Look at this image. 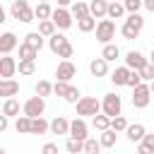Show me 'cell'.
<instances>
[{"mask_svg":"<svg viewBox=\"0 0 154 154\" xmlns=\"http://www.w3.org/2000/svg\"><path fill=\"white\" fill-rule=\"evenodd\" d=\"M10 14H12V19H17V22H22V24L34 22V10H31V5H29L26 0H12Z\"/></svg>","mask_w":154,"mask_h":154,"instance_id":"6da1fadb","label":"cell"},{"mask_svg":"<svg viewBox=\"0 0 154 154\" xmlns=\"http://www.w3.org/2000/svg\"><path fill=\"white\" fill-rule=\"evenodd\" d=\"M75 106H77V116L82 118V116H96L99 111H101V101L96 99V96H79L77 101H75Z\"/></svg>","mask_w":154,"mask_h":154,"instance_id":"7a4b0ae2","label":"cell"},{"mask_svg":"<svg viewBox=\"0 0 154 154\" xmlns=\"http://www.w3.org/2000/svg\"><path fill=\"white\" fill-rule=\"evenodd\" d=\"M94 31H96L99 43H111V38H116V22L113 19H99Z\"/></svg>","mask_w":154,"mask_h":154,"instance_id":"3957f363","label":"cell"},{"mask_svg":"<svg viewBox=\"0 0 154 154\" xmlns=\"http://www.w3.org/2000/svg\"><path fill=\"white\" fill-rule=\"evenodd\" d=\"M152 99V87L149 82H140L137 87H132V106L135 108H147Z\"/></svg>","mask_w":154,"mask_h":154,"instance_id":"277c9868","label":"cell"},{"mask_svg":"<svg viewBox=\"0 0 154 154\" xmlns=\"http://www.w3.org/2000/svg\"><path fill=\"white\" fill-rule=\"evenodd\" d=\"M101 111H103V116H108V118L120 116V111H123V101H120V96H118L116 91L106 94L103 101H101Z\"/></svg>","mask_w":154,"mask_h":154,"instance_id":"5b68a950","label":"cell"},{"mask_svg":"<svg viewBox=\"0 0 154 154\" xmlns=\"http://www.w3.org/2000/svg\"><path fill=\"white\" fill-rule=\"evenodd\" d=\"M53 94H58L60 99H65L67 103H75L82 94H79V89L77 87H72L70 82H55L53 84Z\"/></svg>","mask_w":154,"mask_h":154,"instance_id":"8992f818","label":"cell"},{"mask_svg":"<svg viewBox=\"0 0 154 154\" xmlns=\"http://www.w3.org/2000/svg\"><path fill=\"white\" fill-rule=\"evenodd\" d=\"M43 111H46V99H43V96H31V99H26L24 106H22V113H24L26 118L43 116Z\"/></svg>","mask_w":154,"mask_h":154,"instance_id":"52a82bcc","label":"cell"},{"mask_svg":"<svg viewBox=\"0 0 154 154\" xmlns=\"http://www.w3.org/2000/svg\"><path fill=\"white\" fill-rule=\"evenodd\" d=\"M51 22L55 24V29H70L72 26V14L67 7H55L51 10Z\"/></svg>","mask_w":154,"mask_h":154,"instance_id":"ba28073f","label":"cell"},{"mask_svg":"<svg viewBox=\"0 0 154 154\" xmlns=\"http://www.w3.org/2000/svg\"><path fill=\"white\" fill-rule=\"evenodd\" d=\"M87 132H89V128H87L84 118H79V116H77L75 120H70V128H67V137H75V140H82V142H84V140L89 137Z\"/></svg>","mask_w":154,"mask_h":154,"instance_id":"9c48e42d","label":"cell"},{"mask_svg":"<svg viewBox=\"0 0 154 154\" xmlns=\"http://www.w3.org/2000/svg\"><path fill=\"white\" fill-rule=\"evenodd\" d=\"M75 75H77V67H75L72 60H60V63H58V67H55V77H58V82H70Z\"/></svg>","mask_w":154,"mask_h":154,"instance_id":"30bf717a","label":"cell"},{"mask_svg":"<svg viewBox=\"0 0 154 154\" xmlns=\"http://www.w3.org/2000/svg\"><path fill=\"white\" fill-rule=\"evenodd\" d=\"M147 63H149V58H147L144 53H140V51H130V53L125 55V67H128V70H142Z\"/></svg>","mask_w":154,"mask_h":154,"instance_id":"8fae6325","label":"cell"},{"mask_svg":"<svg viewBox=\"0 0 154 154\" xmlns=\"http://www.w3.org/2000/svg\"><path fill=\"white\" fill-rule=\"evenodd\" d=\"M17 72V60L12 55H2L0 58V79H12Z\"/></svg>","mask_w":154,"mask_h":154,"instance_id":"7c38bea8","label":"cell"},{"mask_svg":"<svg viewBox=\"0 0 154 154\" xmlns=\"http://www.w3.org/2000/svg\"><path fill=\"white\" fill-rule=\"evenodd\" d=\"M17 46H19V41H17V36H14L12 31L0 34V53H2V55H10Z\"/></svg>","mask_w":154,"mask_h":154,"instance_id":"4fadbf2b","label":"cell"},{"mask_svg":"<svg viewBox=\"0 0 154 154\" xmlns=\"http://www.w3.org/2000/svg\"><path fill=\"white\" fill-rule=\"evenodd\" d=\"M67 128H70V120L63 116H58L48 123V132H53V135H67Z\"/></svg>","mask_w":154,"mask_h":154,"instance_id":"5bb4252c","label":"cell"},{"mask_svg":"<svg viewBox=\"0 0 154 154\" xmlns=\"http://www.w3.org/2000/svg\"><path fill=\"white\" fill-rule=\"evenodd\" d=\"M89 72H91L94 77H106V75H108V63L99 55V58H94V60L89 63Z\"/></svg>","mask_w":154,"mask_h":154,"instance_id":"9a60e30c","label":"cell"},{"mask_svg":"<svg viewBox=\"0 0 154 154\" xmlns=\"http://www.w3.org/2000/svg\"><path fill=\"white\" fill-rule=\"evenodd\" d=\"M46 132H48V120H46L43 116L31 118V123H29V135H46Z\"/></svg>","mask_w":154,"mask_h":154,"instance_id":"2e32d148","label":"cell"},{"mask_svg":"<svg viewBox=\"0 0 154 154\" xmlns=\"http://www.w3.org/2000/svg\"><path fill=\"white\" fill-rule=\"evenodd\" d=\"M19 94V82L14 79H0V96L10 99V96H17Z\"/></svg>","mask_w":154,"mask_h":154,"instance_id":"e0dca14e","label":"cell"},{"mask_svg":"<svg viewBox=\"0 0 154 154\" xmlns=\"http://www.w3.org/2000/svg\"><path fill=\"white\" fill-rule=\"evenodd\" d=\"M123 132L128 135V140H130V142H140V140H142V135L147 132V128H144L142 123H135V125H130V123H128V128H125Z\"/></svg>","mask_w":154,"mask_h":154,"instance_id":"ac0fdd59","label":"cell"},{"mask_svg":"<svg viewBox=\"0 0 154 154\" xmlns=\"http://www.w3.org/2000/svg\"><path fill=\"white\" fill-rule=\"evenodd\" d=\"M19 101L14 99V96H10V99H5V103H2V116H7V118H17L19 116Z\"/></svg>","mask_w":154,"mask_h":154,"instance_id":"d6986e66","label":"cell"},{"mask_svg":"<svg viewBox=\"0 0 154 154\" xmlns=\"http://www.w3.org/2000/svg\"><path fill=\"white\" fill-rule=\"evenodd\" d=\"M106 5H108V0H91L89 2V14L94 19H103L106 17Z\"/></svg>","mask_w":154,"mask_h":154,"instance_id":"ffe728a7","label":"cell"},{"mask_svg":"<svg viewBox=\"0 0 154 154\" xmlns=\"http://www.w3.org/2000/svg\"><path fill=\"white\" fill-rule=\"evenodd\" d=\"M116 140H118V132L116 130H111V128H106V130H101V135H99V144H101V149L106 147H113L116 144Z\"/></svg>","mask_w":154,"mask_h":154,"instance_id":"44dd1931","label":"cell"},{"mask_svg":"<svg viewBox=\"0 0 154 154\" xmlns=\"http://www.w3.org/2000/svg\"><path fill=\"white\" fill-rule=\"evenodd\" d=\"M101 58H103L106 63H113V60H118V58H120V48H118L116 43H103Z\"/></svg>","mask_w":154,"mask_h":154,"instance_id":"7402d4cb","label":"cell"},{"mask_svg":"<svg viewBox=\"0 0 154 154\" xmlns=\"http://www.w3.org/2000/svg\"><path fill=\"white\" fill-rule=\"evenodd\" d=\"M24 43H26L29 48H34V51H41V48H43V36H41L38 31H29V34L24 36Z\"/></svg>","mask_w":154,"mask_h":154,"instance_id":"603a6c76","label":"cell"},{"mask_svg":"<svg viewBox=\"0 0 154 154\" xmlns=\"http://www.w3.org/2000/svg\"><path fill=\"white\" fill-rule=\"evenodd\" d=\"M94 26H96V19H94L91 14H84V17H79V19H77V29H79L82 34L94 31Z\"/></svg>","mask_w":154,"mask_h":154,"instance_id":"cb8c5ba5","label":"cell"},{"mask_svg":"<svg viewBox=\"0 0 154 154\" xmlns=\"http://www.w3.org/2000/svg\"><path fill=\"white\" fill-rule=\"evenodd\" d=\"M65 43H67V38H65L63 34H58V31L48 36V48H51V53H58V51H60Z\"/></svg>","mask_w":154,"mask_h":154,"instance_id":"d4e9b609","label":"cell"},{"mask_svg":"<svg viewBox=\"0 0 154 154\" xmlns=\"http://www.w3.org/2000/svg\"><path fill=\"white\" fill-rule=\"evenodd\" d=\"M128 67L125 65H120V67H116L113 70V75H111V82L116 84V87H125V79H128Z\"/></svg>","mask_w":154,"mask_h":154,"instance_id":"484cf974","label":"cell"},{"mask_svg":"<svg viewBox=\"0 0 154 154\" xmlns=\"http://www.w3.org/2000/svg\"><path fill=\"white\" fill-rule=\"evenodd\" d=\"M70 5H72V7H70V14H72V19H79V17L89 14V5H87V2L77 0V2H70Z\"/></svg>","mask_w":154,"mask_h":154,"instance_id":"4316f807","label":"cell"},{"mask_svg":"<svg viewBox=\"0 0 154 154\" xmlns=\"http://www.w3.org/2000/svg\"><path fill=\"white\" fill-rule=\"evenodd\" d=\"M106 17H108V19H120V17H125L123 5H120V2H108V5H106Z\"/></svg>","mask_w":154,"mask_h":154,"instance_id":"83f0119b","label":"cell"},{"mask_svg":"<svg viewBox=\"0 0 154 154\" xmlns=\"http://www.w3.org/2000/svg\"><path fill=\"white\" fill-rule=\"evenodd\" d=\"M82 152H84V154H101L99 140H96V137H87V140L82 142Z\"/></svg>","mask_w":154,"mask_h":154,"instance_id":"f1b7e54d","label":"cell"},{"mask_svg":"<svg viewBox=\"0 0 154 154\" xmlns=\"http://www.w3.org/2000/svg\"><path fill=\"white\" fill-rule=\"evenodd\" d=\"M34 10V19H51V5L48 2H38L36 7H31Z\"/></svg>","mask_w":154,"mask_h":154,"instance_id":"f546056e","label":"cell"},{"mask_svg":"<svg viewBox=\"0 0 154 154\" xmlns=\"http://www.w3.org/2000/svg\"><path fill=\"white\" fill-rule=\"evenodd\" d=\"M108 123H111V118H108V116H103L101 111H99L96 116H91V125H94V130H99V132H101V130H106V128H108Z\"/></svg>","mask_w":154,"mask_h":154,"instance_id":"4dcf8cb0","label":"cell"},{"mask_svg":"<svg viewBox=\"0 0 154 154\" xmlns=\"http://www.w3.org/2000/svg\"><path fill=\"white\" fill-rule=\"evenodd\" d=\"M55 31H58V29H55V24H53L51 19H41V22H38V34H41L43 38H48V36L55 34Z\"/></svg>","mask_w":154,"mask_h":154,"instance_id":"1f68e13d","label":"cell"},{"mask_svg":"<svg viewBox=\"0 0 154 154\" xmlns=\"http://www.w3.org/2000/svg\"><path fill=\"white\" fill-rule=\"evenodd\" d=\"M17 72L19 75H34L36 72V60H19L17 63Z\"/></svg>","mask_w":154,"mask_h":154,"instance_id":"d6a6232c","label":"cell"},{"mask_svg":"<svg viewBox=\"0 0 154 154\" xmlns=\"http://www.w3.org/2000/svg\"><path fill=\"white\" fill-rule=\"evenodd\" d=\"M51 94H53V84H51L48 79H38V82H36V96H43V99H46V96H51Z\"/></svg>","mask_w":154,"mask_h":154,"instance_id":"836d02e7","label":"cell"},{"mask_svg":"<svg viewBox=\"0 0 154 154\" xmlns=\"http://www.w3.org/2000/svg\"><path fill=\"white\" fill-rule=\"evenodd\" d=\"M38 58V51L29 48L26 43H19V60H36Z\"/></svg>","mask_w":154,"mask_h":154,"instance_id":"e575fe53","label":"cell"},{"mask_svg":"<svg viewBox=\"0 0 154 154\" xmlns=\"http://www.w3.org/2000/svg\"><path fill=\"white\" fill-rule=\"evenodd\" d=\"M29 123H31V118H26V116H17V120H14V130H17L19 135H29Z\"/></svg>","mask_w":154,"mask_h":154,"instance_id":"d590c367","label":"cell"},{"mask_svg":"<svg viewBox=\"0 0 154 154\" xmlns=\"http://www.w3.org/2000/svg\"><path fill=\"white\" fill-rule=\"evenodd\" d=\"M120 34H123V36H125L128 41H132V38H137V36H140L142 31H140V29H135L132 24H128V22H125V24L120 26Z\"/></svg>","mask_w":154,"mask_h":154,"instance_id":"8d00e7d4","label":"cell"},{"mask_svg":"<svg viewBox=\"0 0 154 154\" xmlns=\"http://www.w3.org/2000/svg\"><path fill=\"white\" fill-rule=\"evenodd\" d=\"M108 128H111V130H116V132H123V130L128 128V120H125L123 116H113V118H111V123H108Z\"/></svg>","mask_w":154,"mask_h":154,"instance_id":"74e56055","label":"cell"},{"mask_svg":"<svg viewBox=\"0 0 154 154\" xmlns=\"http://www.w3.org/2000/svg\"><path fill=\"white\" fill-rule=\"evenodd\" d=\"M125 22H128V24H132L135 29H140V31L144 29V17H142L140 12H132V14H128V19H125Z\"/></svg>","mask_w":154,"mask_h":154,"instance_id":"f35d334b","label":"cell"},{"mask_svg":"<svg viewBox=\"0 0 154 154\" xmlns=\"http://www.w3.org/2000/svg\"><path fill=\"white\" fill-rule=\"evenodd\" d=\"M120 5H123V10H125L128 14H132V12H140L142 0H120Z\"/></svg>","mask_w":154,"mask_h":154,"instance_id":"ab89813d","label":"cell"},{"mask_svg":"<svg viewBox=\"0 0 154 154\" xmlns=\"http://www.w3.org/2000/svg\"><path fill=\"white\" fill-rule=\"evenodd\" d=\"M137 72H140V79H142V82H152V79H154V65H152V63H147V65H144L142 70H137Z\"/></svg>","mask_w":154,"mask_h":154,"instance_id":"60d3db41","label":"cell"},{"mask_svg":"<svg viewBox=\"0 0 154 154\" xmlns=\"http://www.w3.org/2000/svg\"><path fill=\"white\" fill-rule=\"evenodd\" d=\"M65 149H67L70 154H79V152H82V140L67 137V142H65Z\"/></svg>","mask_w":154,"mask_h":154,"instance_id":"b9f144b4","label":"cell"},{"mask_svg":"<svg viewBox=\"0 0 154 154\" xmlns=\"http://www.w3.org/2000/svg\"><path fill=\"white\" fill-rule=\"evenodd\" d=\"M72 53H75V48H72V43L67 41V43H65V46H63L55 55H58V58H63V60H70V58H72Z\"/></svg>","mask_w":154,"mask_h":154,"instance_id":"7bdbcfd3","label":"cell"},{"mask_svg":"<svg viewBox=\"0 0 154 154\" xmlns=\"http://www.w3.org/2000/svg\"><path fill=\"white\" fill-rule=\"evenodd\" d=\"M140 82H142V79H140V72H137V70H130V72H128V79H125V87L132 89V87H137Z\"/></svg>","mask_w":154,"mask_h":154,"instance_id":"ee69618b","label":"cell"},{"mask_svg":"<svg viewBox=\"0 0 154 154\" xmlns=\"http://www.w3.org/2000/svg\"><path fill=\"white\" fill-rule=\"evenodd\" d=\"M41 154H58V144L55 142H46L41 147Z\"/></svg>","mask_w":154,"mask_h":154,"instance_id":"f6af8a7d","label":"cell"},{"mask_svg":"<svg viewBox=\"0 0 154 154\" xmlns=\"http://www.w3.org/2000/svg\"><path fill=\"white\" fill-rule=\"evenodd\" d=\"M137 154H154V149L147 147L144 142H137Z\"/></svg>","mask_w":154,"mask_h":154,"instance_id":"bcb514c9","label":"cell"},{"mask_svg":"<svg viewBox=\"0 0 154 154\" xmlns=\"http://www.w3.org/2000/svg\"><path fill=\"white\" fill-rule=\"evenodd\" d=\"M7 125H10V118L0 113V132H5V130H7Z\"/></svg>","mask_w":154,"mask_h":154,"instance_id":"7dc6e473","label":"cell"},{"mask_svg":"<svg viewBox=\"0 0 154 154\" xmlns=\"http://www.w3.org/2000/svg\"><path fill=\"white\" fill-rule=\"evenodd\" d=\"M142 7L149 10V12H154V0H142Z\"/></svg>","mask_w":154,"mask_h":154,"instance_id":"c3c4849f","label":"cell"},{"mask_svg":"<svg viewBox=\"0 0 154 154\" xmlns=\"http://www.w3.org/2000/svg\"><path fill=\"white\" fill-rule=\"evenodd\" d=\"M5 19H7V12H5V7H2V5H0V24H2V22H5Z\"/></svg>","mask_w":154,"mask_h":154,"instance_id":"681fc988","label":"cell"},{"mask_svg":"<svg viewBox=\"0 0 154 154\" xmlns=\"http://www.w3.org/2000/svg\"><path fill=\"white\" fill-rule=\"evenodd\" d=\"M55 2H58V7H67L72 0H55Z\"/></svg>","mask_w":154,"mask_h":154,"instance_id":"f907efd6","label":"cell"},{"mask_svg":"<svg viewBox=\"0 0 154 154\" xmlns=\"http://www.w3.org/2000/svg\"><path fill=\"white\" fill-rule=\"evenodd\" d=\"M0 154H7V152H5V149H2V147H0Z\"/></svg>","mask_w":154,"mask_h":154,"instance_id":"816d5d0a","label":"cell"},{"mask_svg":"<svg viewBox=\"0 0 154 154\" xmlns=\"http://www.w3.org/2000/svg\"><path fill=\"white\" fill-rule=\"evenodd\" d=\"M38 2H51V0H38Z\"/></svg>","mask_w":154,"mask_h":154,"instance_id":"f5cc1de1","label":"cell"},{"mask_svg":"<svg viewBox=\"0 0 154 154\" xmlns=\"http://www.w3.org/2000/svg\"><path fill=\"white\" fill-rule=\"evenodd\" d=\"M108 2H120V0H108Z\"/></svg>","mask_w":154,"mask_h":154,"instance_id":"db71d44e","label":"cell"}]
</instances>
